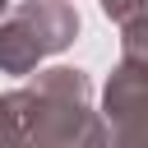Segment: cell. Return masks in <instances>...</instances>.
I'll use <instances>...</instances> for the list:
<instances>
[{
	"label": "cell",
	"mask_w": 148,
	"mask_h": 148,
	"mask_svg": "<svg viewBox=\"0 0 148 148\" xmlns=\"http://www.w3.org/2000/svg\"><path fill=\"white\" fill-rule=\"evenodd\" d=\"M102 9L116 18V23H125V18H134V14H143L148 9V0H102Z\"/></svg>",
	"instance_id": "cell-5"
},
{
	"label": "cell",
	"mask_w": 148,
	"mask_h": 148,
	"mask_svg": "<svg viewBox=\"0 0 148 148\" xmlns=\"http://www.w3.org/2000/svg\"><path fill=\"white\" fill-rule=\"evenodd\" d=\"M5 5H9V0H0V9H5Z\"/></svg>",
	"instance_id": "cell-6"
},
{
	"label": "cell",
	"mask_w": 148,
	"mask_h": 148,
	"mask_svg": "<svg viewBox=\"0 0 148 148\" xmlns=\"http://www.w3.org/2000/svg\"><path fill=\"white\" fill-rule=\"evenodd\" d=\"M120 51H125V60H130V65H143V69H148V9H143V14H134V18H125Z\"/></svg>",
	"instance_id": "cell-4"
},
{
	"label": "cell",
	"mask_w": 148,
	"mask_h": 148,
	"mask_svg": "<svg viewBox=\"0 0 148 148\" xmlns=\"http://www.w3.org/2000/svg\"><path fill=\"white\" fill-rule=\"evenodd\" d=\"M0 148H102L79 69H46L32 88L0 97Z\"/></svg>",
	"instance_id": "cell-1"
},
{
	"label": "cell",
	"mask_w": 148,
	"mask_h": 148,
	"mask_svg": "<svg viewBox=\"0 0 148 148\" xmlns=\"http://www.w3.org/2000/svg\"><path fill=\"white\" fill-rule=\"evenodd\" d=\"M79 32V14L65 0H28L0 23V69L28 74L42 56L69 46Z\"/></svg>",
	"instance_id": "cell-2"
},
{
	"label": "cell",
	"mask_w": 148,
	"mask_h": 148,
	"mask_svg": "<svg viewBox=\"0 0 148 148\" xmlns=\"http://www.w3.org/2000/svg\"><path fill=\"white\" fill-rule=\"evenodd\" d=\"M106 125L111 148H148V69L120 60L106 83Z\"/></svg>",
	"instance_id": "cell-3"
}]
</instances>
